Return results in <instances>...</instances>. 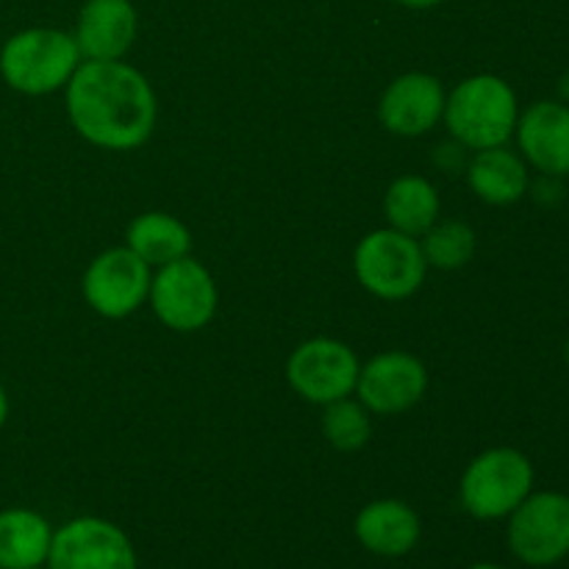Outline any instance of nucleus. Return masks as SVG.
Segmentation results:
<instances>
[{
    "mask_svg": "<svg viewBox=\"0 0 569 569\" xmlns=\"http://www.w3.org/2000/svg\"><path fill=\"white\" fill-rule=\"evenodd\" d=\"M64 103L78 137L117 153L142 148L159 117V100L144 72L122 59H83L64 87Z\"/></svg>",
    "mask_w": 569,
    "mask_h": 569,
    "instance_id": "1",
    "label": "nucleus"
},
{
    "mask_svg": "<svg viewBox=\"0 0 569 569\" xmlns=\"http://www.w3.org/2000/svg\"><path fill=\"white\" fill-rule=\"evenodd\" d=\"M520 103L506 78L478 72L456 83L445 98L442 122L453 142L465 150H487L515 137Z\"/></svg>",
    "mask_w": 569,
    "mask_h": 569,
    "instance_id": "2",
    "label": "nucleus"
},
{
    "mask_svg": "<svg viewBox=\"0 0 569 569\" xmlns=\"http://www.w3.org/2000/svg\"><path fill=\"white\" fill-rule=\"evenodd\" d=\"M83 61L76 37L59 28H26L0 48V78L28 98H44L70 83Z\"/></svg>",
    "mask_w": 569,
    "mask_h": 569,
    "instance_id": "3",
    "label": "nucleus"
},
{
    "mask_svg": "<svg viewBox=\"0 0 569 569\" xmlns=\"http://www.w3.org/2000/svg\"><path fill=\"white\" fill-rule=\"evenodd\" d=\"M531 492L533 465L517 448H489L478 453L459 483L465 511L483 522L509 517Z\"/></svg>",
    "mask_w": 569,
    "mask_h": 569,
    "instance_id": "4",
    "label": "nucleus"
},
{
    "mask_svg": "<svg viewBox=\"0 0 569 569\" xmlns=\"http://www.w3.org/2000/svg\"><path fill=\"white\" fill-rule=\"evenodd\" d=\"M353 272L372 298L406 300L422 287L428 264L420 239L387 226L359 239L353 250Z\"/></svg>",
    "mask_w": 569,
    "mask_h": 569,
    "instance_id": "5",
    "label": "nucleus"
},
{
    "mask_svg": "<svg viewBox=\"0 0 569 569\" xmlns=\"http://www.w3.org/2000/svg\"><path fill=\"white\" fill-rule=\"evenodd\" d=\"M148 300L161 326L176 333H192L214 320L220 292L214 276L198 259L183 256L153 272Z\"/></svg>",
    "mask_w": 569,
    "mask_h": 569,
    "instance_id": "6",
    "label": "nucleus"
},
{
    "mask_svg": "<svg viewBox=\"0 0 569 569\" xmlns=\"http://www.w3.org/2000/svg\"><path fill=\"white\" fill-rule=\"evenodd\" d=\"M359 356L353 348L331 337H315L300 342L287 359V381L303 400L328 406L350 398L359 381Z\"/></svg>",
    "mask_w": 569,
    "mask_h": 569,
    "instance_id": "7",
    "label": "nucleus"
},
{
    "mask_svg": "<svg viewBox=\"0 0 569 569\" xmlns=\"http://www.w3.org/2000/svg\"><path fill=\"white\" fill-rule=\"evenodd\" d=\"M509 550L528 567L565 561L569 556V495H528L509 515Z\"/></svg>",
    "mask_w": 569,
    "mask_h": 569,
    "instance_id": "8",
    "label": "nucleus"
},
{
    "mask_svg": "<svg viewBox=\"0 0 569 569\" xmlns=\"http://www.w3.org/2000/svg\"><path fill=\"white\" fill-rule=\"evenodd\" d=\"M150 267L131 248H109L89 261L81 292L89 309L106 320H126L148 303Z\"/></svg>",
    "mask_w": 569,
    "mask_h": 569,
    "instance_id": "9",
    "label": "nucleus"
},
{
    "mask_svg": "<svg viewBox=\"0 0 569 569\" xmlns=\"http://www.w3.org/2000/svg\"><path fill=\"white\" fill-rule=\"evenodd\" d=\"M48 569H137L128 533L103 517H76L53 528Z\"/></svg>",
    "mask_w": 569,
    "mask_h": 569,
    "instance_id": "10",
    "label": "nucleus"
},
{
    "mask_svg": "<svg viewBox=\"0 0 569 569\" xmlns=\"http://www.w3.org/2000/svg\"><path fill=\"white\" fill-rule=\"evenodd\" d=\"M428 392V370L415 353L383 350L359 367L356 398L376 417H395L415 409Z\"/></svg>",
    "mask_w": 569,
    "mask_h": 569,
    "instance_id": "11",
    "label": "nucleus"
},
{
    "mask_svg": "<svg viewBox=\"0 0 569 569\" xmlns=\"http://www.w3.org/2000/svg\"><path fill=\"white\" fill-rule=\"evenodd\" d=\"M442 81L431 72H403L383 89L378 100V120L395 137H426L442 122L445 114Z\"/></svg>",
    "mask_w": 569,
    "mask_h": 569,
    "instance_id": "12",
    "label": "nucleus"
},
{
    "mask_svg": "<svg viewBox=\"0 0 569 569\" xmlns=\"http://www.w3.org/2000/svg\"><path fill=\"white\" fill-rule=\"evenodd\" d=\"M517 148L539 176H569V106L561 100H539L517 117Z\"/></svg>",
    "mask_w": 569,
    "mask_h": 569,
    "instance_id": "13",
    "label": "nucleus"
},
{
    "mask_svg": "<svg viewBox=\"0 0 569 569\" xmlns=\"http://www.w3.org/2000/svg\"><path fill=\"white\" fill-rule=\"evenodd\" d=\"M139 17L131 0H87L78 11V50L87 61H114L131 50Z\"/></svg>",
    "mask_w": 569,
    "mask_h": 569,
    "instance_id": "14",
    "label": "nucleus"
},
{
    "mask_svg": "<svg viewBox=\"0 0 569 569\" xmlns=\"http://www.w3.org/2000/svg\"><path fill=\"white\" fill-rule=\"evenodd\" d=\"M353 533L361 548L381 559H403L422 537L420 515L395 498L372 500L356 515Z\"/></svg>",
    "mask_w": 569,
    "mask_h": 569,
    "instance_id": "15",
    "label": "nucleus"
},
{
    "mask_svg": "<svg viewBox=\"0 0 569 569\" xmlns=\"http://www.w3.org/2000/svg\"><path fill=\"white\" fill-rule=\"evenodd\" d=\"M467 183L483 203L515 206L531 192V172L517 150L498 144L472 153L467 161Z\"/></svg>",
    "mask_w": 569,
    "mask_h": 569,
    "instance_id": "16",
    "label": "nucleus"
},
{
    "mask_svg": "<svg viewBox=\"0 0 569 569\" xmlns=\"http://www.w3.org/2000/svg\"><path fill=\"white\" fill-rule=\"evenodd\" d=\"M53 542V526L39 511L14 509L0 511V569L44 567Z\"/></svg>",
    "mask_w": 569,
    "mask_h": 569,
    "instance_id": "17",
    "label": "nucleus"
},
{
    "mask_svg": "<svg viewBox=\"0 0 569 569\" xmlns=\"http://www.w3.org/2000/svg\"><path fill=\"white\" fill-rule=\"evenodd\" d=\"M126 248H131L150 270H159L170 261L192 256V233L167 211H144L128 226Z\"/></svg>",
    "mask_w": 569,
    "mask_h": 569,
    "instance_id": "18",
    "label": "nucleus"
},
{
    "mask_svg": "<svg viewBox=\"0 0 569 569\" xmlns=\"http://www.w3.org/2000/svg\"><path fill=\"white\" fill-rule=\"evenodd\" d=\"M439 211H442V200H439L437 187L422 176L395 178L383 194L387 226L415 239H420L439 220Z\"/></svg>",
    "mask_w": 569,
    "mask_h": 569,
    "instance_id": "19",
    "label": "nucleus"
},
{
    "mask_svg": "<svg viewBox=\"0 0 569 569\" xmlns=\"http://www.w3.org/2000/svg\"><path fill=\"white\" fill-rule=\"evenodd\" d=\"M422 256L428 267L437 270H461L472 261L478 250V237L467 222L461 220H437L420 237Z\"/></svg>",
    "mask_w": 569,
    "mask_h": 569,
    "instance_id": "20",
    "label": "nucleus"
},
{
    "mask_svg": "<svg viewBox=\"0 0 569 569\" xmlns=\"http://www.w3.org/2000/svg\"><path fill=\"white\" fill-rule=\"evenodd\" d=\"M322 437L342 453H356L372 439V415L359 398H342L322 406Z\"/></svg>",
    "mask_w": 569,
    "mask_h": 569,
    "instance_id": "21",
    "label": "nucleus"
},
{
    "mask_svg": "<svg viewBox=\"0 0 569 569\" xmlns=\"http://www.w3.org/2000/svg\"><path fill=\"white\" fill-rule=\"evenodd\" d=\"M395 3L406 6V9H433V6H439L442 0H395Z\"/></svg>",
    "mask_w": 569,
    "mask_h": 569,
    "instance_id": "22",
    "label": "nucleus"
},
{
    "mask_svg": "<svg viewBox=\"0 0 569 569\" xmlns=\"http://www.w3.org/2000/svg\"><path fill=\"white\" fill-rule=\"evenodd\" d=\"M6 420H9V395H6V387L0 383V431H3Z\"/></svg>",
    "mask_w": 569,
    "mask_h": 569,
    "instance_id": "23",
    "label": "nucleus"
},
{
    "mask_svg": "<svg viewBox=\"0 0 569 569\" xmlns=\"http://www.w3.org/2000/svg\"><path fill=\"white\" fill-rule=\"evenodd\" d=\"M559 100L569 106V70L559 78Z\"/></svg>",
    "mask_w": 569,
    "mask_h": 569,
    "instance_id": "24",
    "label": "nucleus"
},
{
    "mask_svg": "<svg viewBox=\"0 0 569 569\" xmlns=\"http://www.w3.org/2000/svg\"><path fill=\"white\" fill-rule=\"evenodd\" d=\"M467 569H503V567L492 565V561H478V565H470Z\"/></svg>",
    "mask_w": 569,
    "mask_h": 569,
    "instance_id": "25",
    "label": "nucleus"
},
{
    "mask_svg": "<svg viewBox=\"0 0 569 569\" xmlns=\"http://www.w3.org/2000/svg\"><path fill=\"white\" fill-rule=\"evenodd\" d=\"M561 356H565V365L569 367V339L565 342V350H561Z\"/></svg>",
    "mask_w": 569,
    "mask_h": 569,
    "instance_id": "26",
    "label": "nucleus"
},
{
    "mask_svg": "<svg viewBox=\"0 0 569 569\" xmlns=\"http://www.w3.org/2000/svg\"><path fill=\"white\" fill-rule=\"evenodd\" d=\"M31 569H48V567H31Z\"/></svg>",
    "mask_w": 569,
    "mask_h": 569,
    "instance_id": "27",
    "label": "nucleus"
}]
</instances>
